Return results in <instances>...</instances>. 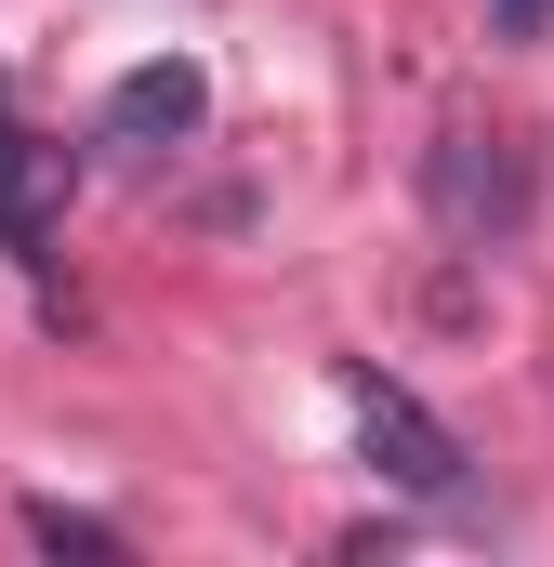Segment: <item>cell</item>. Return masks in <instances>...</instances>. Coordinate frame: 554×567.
<instances>
[{"label": "cell", "mask_w": 554, "mask_h": 567, "mask_svg": "<svg viewBox=\"0 0 554 567\" xmlns=\"http://www.w3.org/2000/svg\"><path fill=\"white\" fill-rule=\"evenodd\" d=\"M422 185H435V225H449V238H515V225H529V158L502 133H449Z\"/></svg>", "instance_id": "cell-2"}, {"label": "cell", "mask_w": 554, "mask_h": 567, "mask_svg": "<svg viewBox=\"0 0 554 567\" xmlns=\"http://www.w3.org/2000/svg\"><path fill=\"white\" fill-rule=\"evenodd\" d=\"M357 449H370V475L410 488V502H449V488H462V435L435 423L410 383H383V370H357Z\"/></svg>", "instance_id": "cell-1"}, {"label": "cell", "mask_w": 554, "mask_h": 567, "mask_svg": "<svg viewBox=\"0 0 554 567\" xmlns=\"http://www.w3.org/2000/svg\"><path fill=\"white\" fill-rule=\"evenodd\" d=\"M542 13H554V0H502V27H542Z\"/></svg>", "instance_id": "cell-5"}, {"label": "cell", "mask_w": 554, "mask_h": 567, "mask_svg": "<svg viewBox=\"0 0 554 567\" xmlns=\"http://www.w3.org/2000/svg\"><path fill=\"white\" fill-rule=\"evenodd\" d=\"M198 120H212V80H198L185 53H145L133 80L106 93V145H185Z\"/></svg>", "instance_id": "cell-3"}, {"label": "cell", "mask_w": 554, "mask_h": 567, "mask_svg": "<svg viewBox=\"0 0 554 567\" xmlns=\"http://www.w3.org/2000/svg\"><path fill=\"white\" fill-rule=\"evenodd\" d=\"M27 528H40V542H53V555H120V528H93V515H66V502H40V515H27Z\"/></svg>", "instance_id": "cell-4"}]
</instances>
